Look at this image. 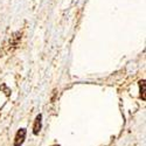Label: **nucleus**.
I'll list each match as a JSON object with an SVG mask.
<instances>
[{
    "instance_id": "nucleus-1",
    "label": "nucleus",
    "mask_w": 146,
    "mask_h": 146,
    "mask_svg": "<svg viewBox=\"0 0 146 146\" xmlns=\"http://www.w3.org/2000/svg\"><path fill=\"white\" fill-rule=\"evenodd\" d=\"M26 129H20L17 135H15V138H14V146H22L23 141H25V138H26Z\"/></svg>"
},
{
    "instance_id": "nucleus-3",
    "label": "nucleus",
    "mask_w": 146,
    "mask_h": 146,
    "mask_svg": "<svg viewBox=\"0 0 146 146\" xmlns=\"http://www.w3.org/2000/svg\"><path fill=\"white\" fill-rule=\"evenodd\" d=\"M145 80H141L139 82V88H140V97H141V100L145 101L146 100V97H145Z\"/></svg>"
},
{
    "instance_id": "nucleus-2",
    "label": "nucleus",
    "mask_w": 146,
    "mask_h": 146,
    "mask_svg": "<svg viewBox=\"0 0 146 146\" xmlns=\"http://www.w3.org/2000/svg\"><path fill=\"white\" fill-rule=\"evenodd\" d=\"M42 127V115H38L35 118L34 125H33V133L34 135H39V132L41 131Z\"/></svg>"
}]
</instances>
